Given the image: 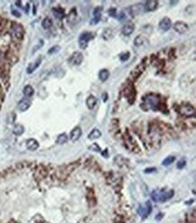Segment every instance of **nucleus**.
Wrapping results in <instances>:
<instances>
[{
	"label": "nucleus",
	"instance_id": "1",
	"mask_svg": "<svg viewBox=\"0 0 196 223\" xmlns=\"http://www.w3.org/2000/svg\"><path fill=\"white\" fill-rule=\"evenodd\" d=\"M161 105V99L159 97V95L155 94H149L145 95L143 97V105H140L141 107L146 106L147 107V110L152 109L154 111H157L160 109L159 106Z\"/></svg>",
	"mask_w": 196,
	"mask_h": 223
},
{
	"label": "nucleus",
	"instance_id": "2",
	"mask_svg": "<svg viewBox=\"0 0 196 223\" xmlns=\"http://www.w3.org/2000/svg\"><path fill=\"white\" fill-rule=\"evenodd\" d=\"M173 195H174V191L173 190H154L152 192L151 198L156 202H165L168 200L172 199Z\"/></svg>",
	"mask_w": 196,
	"mask_h": 223
},
{
	"label": "nucleus",
	"instance_id": "3",
	"mask_svg": "<svg viewBox=\"0 0 196 223\" xmlns=\"http://www.w3.org/2000/svg\"><path fill=\"white\" fill-rule=\"evenodd\" d=\"M11 36L14 40H16L18 42L22 41L24 35V31H23V26L20 24L14 23L11 26Z\"/></svg>",
	"mask_w": 196,
	"mask_h": 223
},
{
	"label": "nucleus",
	"instance_id": "4",
	"mask_svg": "<svg viewBox=\"0 0 196 223\" xmlns=\"http://www.w3.org/2000/svg\"><path fill=\"white\" fill-rule=\"evenodd\" d=\"M124 96L126 97L130 105L134 104L136 99V90L132 83H127L124 88Z\"/></svg>",
	"mask_w": 196,
	"mask_h": 223
},
{
	"label": "nucleus",
	"instance_id": "5",
	"mask_svg": "<svg viewBox=\"0 0 196 223\" xmlns=\"http://www.w3.org/2000/svg\"><path fill=\"white\" fill-rule=\"evenodd\" d=\"M124 142H125L126 148H127L130 152H133V153L134 152L138 153L139 152V148L137 142L127 132H126V133L124 135Z\"/></svg>",
	"mask_w": 196,
	"mask_h": 223
},
{
	"label": "nucleus",
	"instance_id": "6",
	"mask_svg": "<svg viewBox=\"0 0 196 223\" xmlns=\"http://www.w3.org/2000/svg\"><path fill=\"white\" fill-rule=\"evenodd\" d=\"M178 113L185 117H192L195 114V109L194 107L190 104H183L181 106H179Z\"/></svg>",
	"mask_w": 196,
	"mask_h": 223
},
{
	"label": "nucleus",
	"instance_id": "7",
	"mask_svg": "<svg viewBox=\"0 0 196 223\" xmlns=\"http://www.w3.org/2000/svg\"><path fill=\"white\" fill-rule=\"evenodd\" d=\"M94 34L92 32H84L82 33L79 37V46L81 49H86L88 47V44L91 40L94 38Z\"/></svg>",
	"mask_w": 196,
	"mask_h": 223
},
{
	"label": "nucleus",
	"instance_id": "8",
	"mask_svg": "<svg viewBox=\"0 0 196 223\" xmlns=\"http://www.w3.org/2000/svg\"><path fill=\"white\" fill-rule=\"evenodd\" d=\"M151 212H152V204L150 201H147L145 204L139 206L138 213L143 219H146L148 215H150Z\"/></svg>",
	"mask_w": 196,
	"mask_h": 223
},
{
	"label": "nucleus",
	"instance_id": "9",
	"mask_svg": "<svg viewBox=\"0 0 196 223\" xmlns=\"http://www.w3.org/2000/svg\"><path fill=\"white\" fill-rule=\"evenodd\" d=\"M173 28L176 33L183 35L189 30V25L183 21H177L173 24Z\"/></svg>",
	"mask_w": 196,
	"mask_h": 223
},
{
	"label": "nucleus",
	"instance_id": "10",
	"mask_svg": "<svg viewBox=\"0 0 196 223\" xmlns=\"http://www.w3.org/2000/svg\"><path fill=\"white\" fill-rule=\"evenodd\" d=\"M158 27L163 32L168 31L172 27V21H171V19L169 17H167V16L163 17L160 20L159 24H158Z\"/></svg>",
	"mask_w": 196,
	"mask_h": 223
},
{
	"label": "nucleus",
	"instance_id": "11",
	"mask_svg": "<svg viewBox=\"0 0 196 223\" xmlns=\"http://www.w3.org/2000/svg\"><path fill=\"white\" fill-rule=\"evenodd\" d=\"M83 61V55L81 52H75L69 59V62L72 65H80Z\"/></svg>",
	"mask_w": 196,
	"mask_h": 223
},
{
	"label": "nucleus",
	"instance_id": "12",
	"mask_svg": "<svg viewBox=\"0 0 196 223\" xmlns=\"http://www.w3.org/2000/svg\"><path fill=\"white\" fill-rule=\"evenodd\" d=\"M81 134H82V131H81V127L77 126L75 127L74 129H72V131L70 132V139L72 142H76L77 141L80 140V138L81 137Z\"/></svg>",
	"mask_w": 196,
	"mask_h": 223
},
{
	"label": "nucleus",
	"instance_id": "13",
	"mask_svg": "<svg viewBox=\"0 0 196 223\" xmlns=\"http://www.w3.org/2000/svg\"><path fill=\"white\" fill-rule=\"evenodd\" d=\"M144 7V11L145 12H153L156 10L158 7V1L156 0H149L145 3Z\"/></svg>",
	"mask_w": 196,
	"mask_h": 223
},
{
	"label": "nucleus",
	"instance_id": "14",
	"mask_svg": "<svg viewBox=\"0 0 196 223\" xmlns=\"http://www.w3.org/2000/svg\"><path fill=\"white\" fill-rule=\"evenodd\" d=\"M48 174V171H47L46 167L44 165H39L35 171V177L38 180H42L44 178H45Z\"/></svg>",
	"mask_w": 196,
	"mask_h": 223
},
{
	"label": "nucleus",
	"instance_id": "15",
	"mask_svg": "<svg viewBox=\"0 0 196 223\" xmlns=\"http://www.w3.org/2000/svg\"><path fill=\"white\" fill-rule=\"evenodd\" d=\"M134 30H135V25H134V23L132 21H128V22H127L123 25L121 32H122V34L124 35L128 36V35H130L134 32Z\"/></svg>",
	"mask_w": 196,
	"mask_h": 223
},
{
	"label": "nucleus",
	"instance_id": "16",
	"mask_svg": "<svg viewBox=\"0 0 196 223\" xmlns=\"http://www.w3.org/2000/svg\"><path fill=\"white\" fill-rule=\"evenodd\" d=\"M144 70H145V64L144 63H142V64L140 63L135 69L132 70L131 74H130L132 79H138L139 76L142 74V73L144 72Z\"/></svg>",
	"mask_w": 196,
	"mask_h": 223
},
{
	"label": "nucleus",
	"instance_id": "17",
	"mask_svg": "<svg viewBox=\"0 0 196 223\" xmlns=\"http://www.w3.org/2000/svg\"><path fill=\"white\" fill-rule=\"evenodd\" d=\"M101 19V7H96L93 11V18L91 20V25H96Z\"/></svg>",
	"mask_w": 196,
	"mask_h": 223
},
{
	"label": "nucleus",
	"instance_id": "18",
	"mask_svg": "<svg viewBox=\"0 0 196 223\" xmlns=\"http://www.w3.org/2000/svg\"><path fill=\"white\" fill-rule=\"evenodd\" d=\"M41 63H42V57H38L34 63H31V64L28 65L27 69H26L27 74H32V73H34V72L39 67V65H41Z\"/></svg>",
	"mask_w": 196,
	"mask_h": 223
},
{
	"label": "nucleus",
	"instance_id": "19",
	"mask_svg": "<svg viewBox=\"0 0 196 223\" xmlns=\"http://www.w3.org/2000/svg\"><path fill=\"white\" fill-rule=\"evenodd\" d=\"M39 148V143L35 139H29L26 141V149L31 152H35Z\"/></svg>",
	"mask_w": 196,
	"mask_h": 223
},
{
	"label": "nucleus",
	"instance_id": "20",
	"mask_svg": "<svg viewBox=\"0 0 196 223\" xmlns=\"http://www.w3.org/2000/svg\"><path fill=\"white\" fill-rule=\"evenodd\" d=\"M31 106V102L28 99H22L18 105H17V108L20 112H25L29 109V107Z\"/></svg>",
	"mask_w": 196,
	"mask_h": 223
},
{
	"label": "nucleus",
	"instance_id": "21",
	"mask_svg": "<svg viewBox=\"0 0 196 223\" xmlns=\"http://www.w3.org/2000/svg\"><path fill=\"white\" fill-rule=\"evenodd\" d=\"M97 103H98L97 98H96L94 95H92V94L89 95V96L87 97V99H86V105H87V107H88L90 110L94 109V107L97 105Z\"/></svg>",
	"mask_w": 196,
	"mask_h": 223
},
{
	"label": "nucleus",
	"instance_id": "22",
	"mask_svg": "<svg viewBox=\"0 0 196 223\" xmlns=\"http://www.w3.org/2000/svg\"><path fill=\"white\" fill-rule=\"evenodd\" d=\"M147 37H146L145 35H139L135 38V40H134V45H135L136 47H141V46H143V45H144L145 43H147Z\"/></svg>",
	"mask_w": 196,
	"mask_h": 223
},
{
	"label": "nucleus",
	"instance_id": "23",
	"mask_svg": "<svg viewBox=\"0 0 196 223\" xmlns=\"http://www.w3.org/2000/svg\"><path fill=\"white\" fill-rule=\"evenodd\" d=\"M109 77V72L108 69H101L99 72V79L100 82H106Z\"/></svg>",
	"mask_w": 196,
	"mask_h": 223
},
{
	"label": "nucleus",
	"instance_id": "24",
	"mask_svg": "<svg viewBox=\"0 0 196 223\" xmlns=\"http://www.w3.org/2000/svg\"><path fill=\"white\" fill-rule=\"evenodd\" d=\"M101 136V132L100 131L99 129H93L90 133H89V135H88V139L89 140H97V139H99L100 137Z\"/></svg>",
	"mask_w": 196,
	"mask_h": 223
},
{
	"label": "nucleus",
	"instance_id": "25",
	"mask_svg": "<svg viewBox=\"0 0 196 223\" xmlns=\"http://www.w3.org/2000/svg\"><path fill=\"white\" fill-rule=\"evenodd\" d=\"M35 93L34 88L31 85H25L23 89V94L25 97H31Z\"/></svg>",
	"mask_w": 196,
	"mask_h": 223
},
{
	"label": "nucleus",
	"instance_id": "26",
	"mask_svg": "<svg viewBox=\"0 0 196 223\" xmlns=\"http://www.w3.org/2000/svg\"><path fill=\"white\" fill-rule=\"evenodd\" d=\"M53 16H54V17L56 18V19H59V20H62L63 17H64V12L62 9H61V8H53Z\"/></svg>",
	"mask_w": 196,
	"mask_h": 223
},
{
	"label": "nucleus",
	"instance_id": "27",
	"mask_svg": "<svg viewBox=\"0 0 196 223\" xmlns=\"http://www.w3.org/2000/svg\"><path fill=\"white\" fill-rule=\"evenodd\" d=\"M23 132H24V127L22 124H15V127H14V130H13L14 134H15L16 136L22 135L23 133Z\"/></svg>",
	"mask_w": 196,
	"mask_h": 223
},
{
	"label": "nucleus",
	"instance_id": "28",
	"mask_svg": "<svg viewBox=\"0 0 196 223\" xmlns=\"http://www.w3.org/2000/svg\"><path fill=\"white\" fill-rule=\"evenodd\" d=\"M102 37H103L104 40H106V41L110 40L113 37V31L110 28H107L103 32V34H102Z\"/></svg>",
	"mask_w": 196,
	"mask_h": 223
},
{
	"label": "nucleus",
	"instance_id": "29",
	"mask_svg": "<svg viewBox=\"0 0 196 223\" xmlns=\"http://www.w3.org/2000/svg\"><path fill=\"white\" fill-rule=\"evenodd\" d=\"M68 141V135L66 133H62L60 135H58L56 142L58 144H64Z\"/></svg>",
	"mask_w": 196,
	"mask_h": 223
},
{
	"label": "nucleus",
	"instance_id": "30",
	"mask_svg": "<svg viewBox=\"0 0 196 223\" xmlns=\"http://www.w3.org/2000/svg\"><path fill=\"white\" fill-rule=\"evenodd\" d=\"M42 26H43L45 29L51 28V27L53 26V21H52V19L49 18V17H45V18L43 20V22H42Z\"/></svg>",
	"mask_w": 196,
	"mask_h": 223
},
{
	"label": "nucleus",
	"instance_id": "31",
	"mask_svg": "<svg viewBox=\"0 0 196 223\" xmlns=\"http://www.w3.org/2000/svg\"><path fill=\"white\" fill-rule=\"evenodd\" d=\"M174 161H175V157L174 156H168V157H166L163 161L162 164L164 165V166H169L170 164H172Z\"/></svg>",
	"mask_w": 196,
	"mask_h": 223
},
{
	"label": "nucleus",
	"instance_id": "32",
	"mask_svg": "<svg viewBox=\"0 0 196 223\" xmlns=\"http://www.w3.org/2000/svg\"><path fill=\"white\" fill-rule=\"evenodd\" d=\"M186 222L195 223V212H194V211L193 212V214L190 213V214L186 217Z\"/></svg>",
	"mask_w": 196,
	"mask_h": 223
},
{
	"label": "nucleus",
	"instance_id": "33",
	"mask_svg": "<svg viewBox=\"0 0 196 223\" xmlns=\"http://www.w3.org/2000/svg\"><path fill=\"white\" fill-rule=\"evenodd\" d=\"M129 57H130V53H129V52H125V53H122V54L119 55V59H120V61H122V62L127 61V60L129 59Z\"/></svg>",
	"mask_w": 196,
	"mask_h": 223
},
{
	"label": "nucleus",
	"instance_id": "34",
	"mask_svg": "<svg viewBox=\"0 0 196 223\" xmlns=\"http://www.w3.org/2000/svg\"><path fill=\"white\" fill-rule=\"evenodd\" d=\"M76 16H77V12H76L75 8H73V9H71V11H70V13L69 14L68 20H69L70 22V21H73V20H75Z\"/></svg>",
	"mask_w": 196,
	"mask_h": 223
},
{
	"label": "nucleus",
	"instance_id": "35",
	"mask_svg": "<svg viewBox=\"0 0 196 223\" xmlns=\"http://www.w3.org/2000/svg\"><path fill=\"white\" fill-rule=\"evenodd\" d=\"M60 50H61V47H59V46H54V47H51V48L48 50V54H49V55H53V54L58 53Z\"/></svg>",
	"mask_w": 196,
	"mask_h": 223
},
{
	"label": "nucleus",
	"instance_id": "36",
	"mask_svg": "<svg viewBox=\"0 0 196 223\" xmlns=\"http://www.w3.org/2000/svg\"><path fill=\"white\" fill-rule=\"evenodd\" d=\"M185 165H186V161H185V160H184V159H182V160H180V161L177 163L176 167H177V169H179V170H182V169H184V168H185Z\"/></svg>",
	"mask_w": 196,
	"mask_h": 223
},
{
	"label": "nucleus",
	"instance_id": "37",
	"mask_svg": "<svg viewBox=\"0 0 196 223\" xmlns=\"http://www.w3.org/2000/svg\"><path fill=\"white\" fill-rule=\"evenodd\" d=\"M89 149H90L91 151H93V152H100V147L97 143H92V144L89 147Z\"/></svg>",
	"mask_w": 196,
	"mask_h": 223
},
{
	"label": "nucleus",
	"instance_id": "38",
	"mask_svg": "<svg viewBox=\"0 0 196 223\" xmlns=\"http://www.w3.org/2000/svg\"><path fill=\"white\" fill-rule=\"evenodd\" d=\"M43 46H44V41H43V40H40V41L38 42V44L33 48V52H32V54H35V52H36L37 50H39V49L43 47Z\"/></svg>",
	"mask_w": 196,
	"mask_h": 223
},
{
	"label": "nucleus",
	"instance_id": "39",
	"mask_svg": "<svg viewBox=\"0 0 196 223\" xmlns=\"http://www.w3.org/2000/svg\"><path fill=\"white\" fill-rule=\"evenodd\" d=\"M109 15L112 17H117V9L115 7H112V8H109Z\"/></svg>",
	"mask_w": 196,
	"mask_h": 223
},
{
	"label": "nucleus",
	"instance_id": "40",
	"mask_svg": "<svg viewBox=\"0 0 196 223\" xmlns=\"http://www.w3.org/2000/svg\"><path fill=\"white\" fill-rule=\"evenodd\" d=\"M156 171V168H147L144 172H145V173H152V172H155Z\"/></svg>",
	"mask_w": 196,
	"mask_h": 223
},
{
	"label": "nucleus",
	"instance_id": "41",
	"mask_svg": "<svg viewBox=\"0 0 196 223\" xmlns=\"http://www.w3.org/2000/svg\"><path fill=\"white\" fill-rule=\"evenodd\" d=\"M126 17V15H125V13H123V12H121V13H119V16H117V18H118V20H120V21H122L124 18Z\"/></svg>",
	"mask_w": 196,
	"mask_h": 223
},
{
	"label": "nucleus",
	"instance_id": "42",
	"mask_svg": "<svg viewBox=\"0 0 196 223\" xmlns=\"http://www.w3.org/2000/svg\"><path fill=\"white\" fill-rule=\"evenodd\" d=\"M12 14H13V16H15L16 17H20L21 16V14L18 11H16V10H12Z\"/></svg>",
	"mask_w": 196,
	"mask_h": 223
},
{
	"label": "nucleus",
	"instance_id": "43",
	"mask_svg": "<svg viewBox=\"0 0 196 223\" xmlns=\"http://www.w3.org/2000/svg\"><path fill=\"white\" fill-rule=\"evenodd\" d=\"M102 99H103L104 103H106V102L108 101V94H107V93H104V94H102Z\"/></svg>",
	"mask_w": 196,
	"mask_h": 223
},
{
	"label": "nucleus",
	"instance_id": "44",
	"mask_svg": "<svg viewBox=\"0 0 196 223\" xmlns=\"http://www.w3.org/2000/svg\"><path fill=\"white\" fill-rule=\"evenodd\" d=\"M5 24H6L5 19H2V18H0V28H3V26L5 25Z\"/></svg>",
	"mask_w": 196,
	"mask_h": 223
},
{
	"label": "nucleus",
	"instance_id": "45",
	"mask_svg": "<svg viewBox=\"0 0 196 223\" xmlns=\"http://www.w3.org/2000/svg\"><path fill=\"white\" fill-rule=\"evenodd\" d=\"M163 216H164V214H162V213H159L156 217V221H160L162 218H163Z\"/></svg>",
	"mask_w": 196,
	"mask_h": 223
},
{
	"label": "nucleus",
	"instance_id": "46",
	"mask_svg": "<svg viewBox=\"0 0 196 223\" xmlns=\"http://www.w3.org/2000/svg\"><path fill=\"white\" fill-rule=\"evenodd\" d=\"M3 97H4V95H3V92H2V88L0 86V101H2Z\"/></svg>",
	"mask_w": 196,
	"mask_h": 223
},
{
	"label": "nucleus",
	"instance_id": "47",
	"mask_svg": "<svg viewBox=\"0 0 196 223\" xmlns=\"http://www.w3.org/2000/svg\"><path fill=\"white\" fill-rule=\"evenodd\" d=\"M108 150H106V152H104V153H102V155L103 156H106V157H108V152H107Z\"/></svg>",
	"mask_w": 196,
	"mask_h": 223
},
{
	"label": "nucleus",
	"instance_id": "48",
	"mask_svg": "<svg viewBox=\"0 0 196 223\" xmlns=\"http://www.w3.org/2000/svg\"><path fill=\"white\" fill-rule=\"evenodd\" d=\"M117 223H123V222H117Z\"/></svg>",
	"mask_w": 196,
	"mask_h": 223
}]
</instances>
